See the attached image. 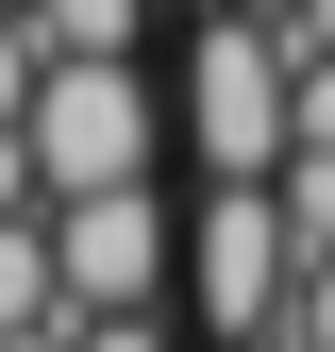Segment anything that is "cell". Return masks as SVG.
<instances>
[{
	"instance_id": "cell-1",
	"label": "cell",
	"mask_w": 335,
	"mask_h": 352,
	"mask_svg": "<svg viewBox=\"0 0 335 352\" xmlns=\"http://www.w3.org/2000/svg\"><path fill=\"white\" fill-rule=\"evenodd\" d=\"M34 235H51V302H67V336H84V319H151L168 269H185V235H168L151 185H135V201H67V218H34Z\"/></svg>"
},
{
	"instance_id": "cell-2",
	"label": "cell",
	"mask_w": 335,
	"mask_h": 352,
	"mask_svg": "<svg viewBox=\"0 0 335 352\" xmlns=\"http://www.w3.org/2000/svg\"><path fill=\"white\" fill-rule=\"evenodd\" d=\"M185 285H201V336L218 352H268V319H285V218H268V185H201Z\"/></svg>"
}]
</instances>
